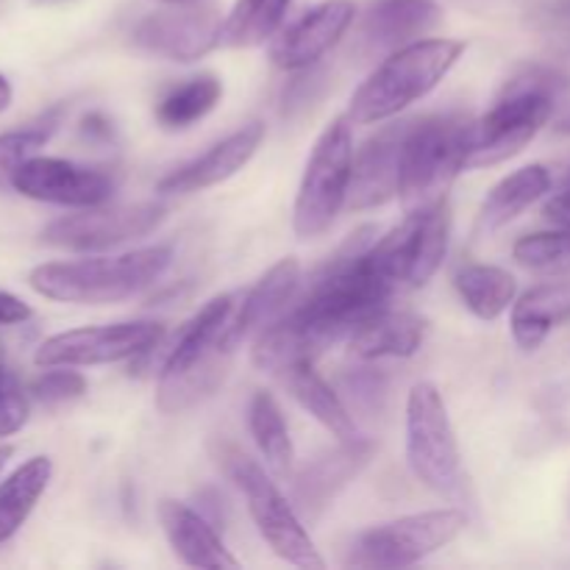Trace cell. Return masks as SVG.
Wrapping results in <instances>:
<instances>
[{
    "instance_id": "obj_33",
    "label": "cell",
    "mask_w": 570,
    "mask_h": 570,
    "mask_svg": "<svg viewBox=\"0 0 570 570\" xmlns=\"http://www.w3.org/2000/svg\"><path fill=\"white\" fill-rule=\"evenodd\" d=\"M59 120L61 109H50L31 126L0 134V189H11L17 170L48 145V139L59 128Z\"/></svg>"
},
{
    "instance_id": "obj_37",
    "label": "cell",
    "mask_w": 570,
    "mask_h": 570,
    "mask_svg": "<svg viewBox=\"0 0 570 570\" xmlns=\"http://www.w3.org/2000/svg\"><path fill=\"white\" fill-rule=\"evenodd\" d=\"M87 393V379L78 371H70L67 365L48 367L42 376L33 379L31 395L45 406H59L70 404V401H78Z\"/></svg>"
},
{
    "instance_id": "obj_12",
    "label": "cell",
    "mask_w": 570,
    "mask_h": 570,
    "mask_svg": "<svg viewBox=\"0 0 570 570\" xmlns=\"http://www.w3.org/2000/svg\"><path fill=\"white\" fill-rule=\"evenodd\" d=\"M167 220V206L159 200H145L134 206H115V209H81L78 215H65L48 223L39 234L45 245L61 250H106L117 245L134 243L154 234Z\"/></svg>"
},
{
    "instance_id": "obj_32",
    "label": "cell",
    "mask_w": 570,
    "mask_h": 570,
    "mask_svg": "<svg viewBox=\"0 0 570 570\" xmlns=\"http://www.w3.org/2000/svg\"><path fill=\"white\" fill-rule=\"evenodd\" d=\"M226 356L228 351L215 348L206 360H200L193 371L159 382L156 406H159L165 415H178V412L193 410L195 404L209 399V395L220 387L223 376H226Z\"/></svg>"
},
{
    "instance_id": "obj_23",
    "label": "cell",
    "mask_w": 570,
    "mask_h": 570,
    "mask_svg": "<svg viewBox=\"0 0 570 570\" xmlns=\"http://www.w3.org/2000/svg\"><path fill=\"white\" fill-rule=\"evenodd\" d=\"M232 295H217V298H212L198 315L189 317V321L178 328L176 337L170 340L165 354H161L159 382L193 371L200 360H206L212 351L220 348V334L223 328L228 326V321H232Z\"/></svg>"
},
{
    "instance_id": "obj_38",
    "label": "cell",
    "mask_w": 570,
    "mask_h": 570,
    "mask_svg": "<svg viewBox=\"0 0 570 570\" xmlns=\"http://www.w3.org/2000/svg\"><path fill=\"white\" fill-rule=\"evenodd\" d=\"M326 89V76L315 67H306V70H298V76L284 87V117H295L301 111L309 109L312 104H317Z\"/></svg>"
},
{
    "instance_id": "obj_30",
    "label": "cell",
    "mask_w": 570,
    "mask_h": 570,
    "mask_svg": "<svg viewBox=\"0 0 570 570\" xmlns=\"http://www.w3.org/2000/svg\"><path fill=\"white\" fill-rule=\"evenodd\" d=\"M220 100V78L212 76V72L187 78L184 83H176V87L161 95L159 104H156V122L167 131H184V128L195 126L206 115H212Z\"/></svg>"
},
{
    "instance_id": "obj_22",
    "label": "cell",
    "mask_w": 570,
    "mask_h": 570,
    "mask_svg": "<svg viewBox=\"0 0 570 570\" xmlns=\"http://www.w3.org/2000/svg\"><path fill=\"white\" fill-rule=\"evenodd\" d=\"M429 323L412 312H376L348 337V354L360 362L410 360L423 348Z\"/></svg>"
},
{
    "instance_id": "obj_19",
    "label": "cell",
    "mask_w": 570,
    "mask_h": 570,
    "mask_svg": "<svg viewBox=\"0 0 570 570\" xmlns=\"http://www.w3.org/2000/svg\"><path fill=\"white\" fill-rule=\"evenodd\" d=\"M262 139H265V122H245L243 128H237V131L228 134L226 139L212 145V148L206 150V154H200L198 159L187 161V165L167 173V176L156 184V189H159L161 195H189L217 187V184L237 176V173L254 159Z\"/></svg>"
},
{
    "instance_id": "obj_42",
    "label": "cell",
    "mask_w": 570,
    "mask_h": 570,
    "mask_svg": "<svg viewBox=\"0 0 570 570\" xmlns=\"http://www.w3.org/2000/svg\"><path fill=\"white\" fill-rule=\"evenodd\" d=\"M11 100H14V87H11L9 78H6L3 72H0V115H3V111L9 109Z\"/></svg>"
},
{
    "instance_id": "obj_24",
    "label": "cell",
    "mask_w": 570,
    "mask_h": 570,
    "mask_svg": "<svg viewBox=\"0 0 570 570\" xmlns=\"http://www.w3.org/2000/svg\"><path fill=\"white\" fill-rule=\"evenodd\" d=\"M284 387L289 390L295 401L321 423L323 429L334 434L340 443H351V440H360V423L351 415V410L345 406L343 395L315 371V362H298V365L287 367L282 373Z\"/></svg>"
},
{
    "instance_id": "obj_16",
    "label": "cell",
    "mask_w": 570,
    "mask_h": 570,
    "mask_svg": "<svg viewBox=\"0 0 570 570\" xmlns=\"http://www.w3.org/2000/svg\"><path fill=\"white\" fill-rule=\"evenodd\" d=\"M412 122L401 120L373 134L354 154V176H351L348 206L356 212L376 209L387 200L399 198L401 173H404V150Z\"/></svg>"
},
{
    "instance_id": "obj_36",
    "label": "cell",
    "mask_w": 570,
    "mask_h": 570,
    "mask_svg": "<svg viewBox=\"0 0 570 570\" xmlns=\"http://www.w3.org/2000/svg\"><path fill=\"white\" fill-rule=\"evenodd\" d=\"M31 415V401L17 373L0 356V440L20 432Z\"/></svg>"
},
{
    "instance_id": "obj_8",
    "label": "cell",
    "mask_w": 570,
    "mask_h": 570,
    "mask_svg": "<svg viewBox=\"0 0 570 570\" xmlns=\"http://www.w3.org/2000/svg\"><path fill=\"white\" fill-rule=\"evenodd\" d=\"M468 122L460 115L421 117L412 122L399 193L406 212L443 200L454 178L465 170Z\"/></svg>"
},
{
    "instance_id": "obj_46",
    "label": "cell",
    "mask_w": 570,
    "mask_h": 570,
    "mask_svg": "<svg viewBox=\"0 0 570 570\" xmlns=\"http://www.w3.org/2000/svg\"><path fill=\"white\" fill-rule=\"evenodd\" d=\"M48 3H56V0H48Z\"/></svg>"
},
{
    "instance_id": "obj_21",
    "label": "cell",
    "mask_w": 570,
    "mask_h": 570,
    "mask_svg": "<svg viewBox=\"0 0 570 570\" xmlns=\"http://www.w3.org/2000/svg\"><path fill=\"white\" fill-rule=\"evenodd\" d=\"M443 20L434 0H373L362 17V39L371 50H399L426 37Z\"/></svg>"
},
{
    "instance_id": "obj_9",
    "label": "cell",
    "mask_w": 570,
    "mask_h": 570,
    "mask_svg": "<svg viewBox=\"0 0 570 570\" xmlns=\"http://www.w3.org/2000/svg\"><path fill=\"white\" fill-rule=\"evenodd\" d=\"M468 527L462 510H429L399 521L371 527L345 549V566L371 570H399L417 566L426 557L454 543Z\"/></svg>"
},
{
    "instance_id": "obj_44",
    "label": "cell",
    "mask_w": 570,
    "mask_h": 570,
    "mask_svg": "<svg viewBox=\"0 0 570 570\" xmlns=\"http://www.w3.org/2000/svg\"><path fill=\"white\" fill-rule=\"evenodd\" d=\"M161 6H193V3H206V0H156Z\"/></svg>"
},
{
    "instance_id": "obj_34",
    "label": "cell",
    "mask_w": 570,
    "mask_h": 570,
    "mask_svg": "<svg viewBox=\"0 0 570 570\" xmlns=\"http://www.w3.org/2000/svg\"><path fill=\"white\" fill-rule=\"evenodd\" d=\"M512 259L532 273H543V276H568L570 228L527 234V237H521L512 245Z\"/></svg>"
},
{
    "instance_id": "obj_25",
    "label": "cell",
    "mask_w": 570,
    "mask_h": 570,
    "mask_svg": "<svg viewBox=\"0 0 570 570\" xmlns=\"http://www.w3.org/2000/svg\"><path fill=\"white\" fill-rule=\"evenodd\" d=\"M551 189V173L546 165H527L521 170L510 173L501 178L488 198L482 200L476 215V226H473V237H490L499 228L510 226L521 212L538 204L546 193Z\"/></svg>"
},
{
    "instance_id": "obj_29",
    "label": "cell",
    "mask_w": 570,
    "mask_h": 570,
    "mask_svg": "<svg viewBox=\"0 0 570 570\" xmlns=\"http://www.w3.org/2000/svg\"><path fill=\"white\" fill-rule=\"evenodd\" d=\"M248 429L267 471L276 473V476H289L295 465V445L293 438H289L282 406L265 390L254 393V399H250Z\"/></svg>"
},
{
    "instance_id": "obj_3",
    "label": "cell",
    "mask_w": 570,
    "mask_h": 570,
    "mask_svg": "<svg viewBox=\"0 0 570 570\" xmlns=\"http://www.w3.org/2000/svg\"><path fill=\"white\" fill-rule=\"evenodd\" d=\"M170 262V245H154V248H139L120 256L45 262V265L33 267L28 284L33 293L59 301V304H120L159 282Z\"/></svg>"
},
{
    "instance_id": "obj_41",
    "label": "cell",
    "mask_w": 570,
    "mask_h": 570,
    "mask_svg": "<svg viewBox=\"0 0 570 570\" xmlns=\"http://www.w3.org/2000/svg\"><path fill=\"white\" fill-rule=\"evenodd\" d=\"M543 215H546V220L554 223V226L570 228V189L568 193L554 195V198L543 206Z\"/></svg>"
},
{
    "instance_id": "obj_2",
    "label": "cell",
    "mask_w": 570,
    "mask_h": 570,
    "mask_svg": "<svg viewBox=\"0 0 570 570\" xmlns=\"http://www.w3.org/2000/svg\"><path fill=\"white\" fill-rule=\"evenodd\" d=\"M562 76L546 67H527L507 81L488 115L468 122L465 170L493 167L521 154L551 120Z\"/></svg>"
},
{
    "instance_id": "obj_27",
    "label": "cell",
    "mask_w": 570,
    "mask_h": 570,
    "mask_svg": "<svg viewBox=\"0 0 570 570\" xmlns=\"http://www.w3.org/2000/svg\"><path fill=\"white\" fill-rule=\"evenodd\" d=\"M50 479H53V462H50V456H33V460L22 462L0 484V543L11 540L26 527L28 515H31L33 507L45 495Z\"/></svg>"
},
{
    "instance_id": "obj_15",
    "label": "cell",
    "mask_w": 570,
    "mask_h": 570,
    "mask_svg": "<svg viewBox=\"0 0 570 570\" xmlns=\"http://www.w3.org/2000/svg\"><path fill=\"white\" fill-rule=\"evenodd\" d=\"M356 17L354 0H323L271 39V61L287 72L317 67L345 37Z\"/></svg>"
},
{
    "instance_id": "obj_28",
    "label": "cell",
    "mask_w": 570,
    "mask_h": 570,
    "mask_svg": "<svg viewBox=\"0 0 570 570\" xmlns=\"http://www.w3.org/2000/svg\"><path fill=\"white\" fill-rule=\"evenodd\" d=\"M454 287L462 304L479 321H499L518 295V282L510 271L495 265H465L456 271Z\"/></svg>"
},
{
    "instance_id": "obj_39",
    "label": "cell",
    "mask_w": 570,
    "mask_h": 570,
    "mask_svg": "<svg viewBox=\"0 0 570 570\" xmlns=\"http://www.w3.org/2000/svg\"><path fill=\"white\" fill-rule=\"evenodd\" d=\"M31 306L22 298H17L14 293H6L0 289V328L3 326H20V323L31 321Z\"/></svg>"
},
{
    "instance_id": "obj_35",
    "label": "cell",
    "mask_w": 570,
    "mask_h": 570,
    "mask_svg": "<svg viewBox=\"0 0 570 570\" xmlns=\"http://www.w3.org/2000/svg\"><path fill=\"white\" fill-rule=\"evenodd\" d=\"M337 393L343 395L351 415L362 417V421H376V417H382L384 410H387L390 379L384 371L356 367V371H345L343 376H340Z\"/></svg>"
},
{
    "instance_id": "obj_40",
    "label": "cell",
    "mask_w": 570,
    "mask_h": 570,
    "mask_svg": "<svg viewBox=\"0 0 570 570\" xmlns=\"http://www.w3.org/2000/svg\"><path fill=\"white\" fill-rule=\"evenodd\" d=\"M81 137L87 139V142L106 145L115 139V126H111V120L104 111H89L81 120Z\"/></svg>"
},
{
    "instance_id": "obj_45",
    "label": "cell",
    "mask_w": 570,
    "mask_h": 570,
    "mask_svg": "<svg viewBox=\"0 0 570 570\" xmlns=\"http://www.w3.org/2000/svg\"><path fill=\"white\" fill-rule=\"evenodd\" d=\"M560 131H566V134H570V120H566V122H562V126H560Z\"/></svg>"
},
{
    "instance_id": "obj_6",
    "label": "cell",
    "mask_w": 570,
    "mask_h": 570,
    "mask_svg": "<svg viewBox=\"0 0 570 570\" xmlns=\"http://www.w3.org/2000/svg\"><path fill=\"white\" fill-rule=\"evenodd\" d=\"M348 115H340L323 128L306 161L293 206V232L298 239H315L332 228L340 209L348 204L354 176V137Z\"/></svg>"
},
{
    "instance_id": "obj_13",
    "label": "cell",
    "mask_w": 570,
    "mask_h": 570,
    "mask_svg": "<svg viewBox=\"0 0 570 570\" xmlns=\"http://www.w3.org/2000/svg\"><path fill=\"white\" fill-rule=\"evenodd\" d=\"M220 33L223 17L215 6H167L134 26L131 42L156 59L189 65L209 56L220 45Z\"/></svg>"
},
{
    "instance_id": "obj_26",
    "label": "cell",
    "mask_w": 570,
    "mask_h": 570,
    "mask_svg": "<svg viewBox=\"0 0 570 570\" xmlns=\"http://www.w3.org/2000/svg\"><path fill=\"white\" fill-rule=\"evenodd\" d=\"M570 321V284L551 282L527 289L512 304L510 328L518 348L538 351L554 328Z\"/></svg>"
},
{
    "instance_id": "obj_10",
    "label": "cell",
    "mask_w": 570,
    "mask_h": 570,
    "mask_svg": "<svg viewBox=\"0 0 570 570\" xmlns=\"http://www.w3.org/2000/svg\"><path fill=\"white\" fill-rule=\"evenodd\" d=\"M451 243V204L438 200L406 212L404 220L367 248V262L399 287H423L443 265Z\"/></svg>"
},
{
    "instance_id": "obj_1",
    "label": "cell",
    "mask_w": 570,
    "mask_h": 570,
    "mask_svg": "<svg viewBox=\"0 0 570 570\" xmlns=\"http://www.w3.org/2000/svg\"><path fill=\"white\" fill-rule=\"evenodd\" d=\"M373 243L376 228H356L317 273L309 293L256 337L250 360L259 371L282 376L298 362H315L323 351L348 340L367 317L387 309L395 287L367 262Z\"/></svg>"
},
{
    "instance_id": "obj_4",
    "label": "cell",
    "mask_w": 570,
    "mask_h": 570,
    "mask_svg": "<svg viewBox=\"0 0 570 570\" xmlns=\"http://www.w3.org/2000/svg\"><path fill=\"white\" fill-rule=\"evenodd\" d=\"M465 53L462 39H417L393 50L362 81L348 104V120L360 126L384 122L401 115L406 106L426 98Z\"/></svg>"
},
{
    "instance_id": "obj_14",
    "label": "cell",
    "mask_w": 570,
    "mask_h": 570,
    "mask_svg": "<svg viewBox=\"0 0 570 570\" xmlns=\"http://www.w3.org/2000/svg\"><path fill=\"white\" fill-rule=\"evenodd\" d=\"M11 189L42 204L92 209L109 204L117 193V176L104 167L78 165L53 156H33L17 170Z\"/></svg>"
},
{
    "instance_id": "obj_5",
    "label": "cell",
    "mask_w": 570,
    "mask_h": 570,
    "mask_svg": "<svg viewBox=\"0 0 570 570\" xmlns=\"http://www.w3.org/2000/svg\"><path fill=\"white\" fill-rule=\"evenodd\" d=\"M223 471L226 476L237 484V490L243 493L245 507L250 512V521L256 523V532L262 534L271 551L276 557H282L284 562L295 568L306 570H323L326 562L317 554L315 543H312L309 532H306L304 521H301V512L295 510L293 499L278 490V484L273 482L271 473L259 465L256 460H250L243 451L232 449L228 445L220 454Z\"/></svg>"
},
{
    "instance_id": "obj_18",
    "label": "cell",
    "mask_w": 570,
    "mask_h": 570,
    "mask_svg": "<svg viewBox=\"0 0 570 570\" xmlns=\"http://www.w3.org/2000/svg\"><path fill=\"white\" fill-rule=\"evenodd\" d=\"M301 289V265L298 259L287 256V259L276 262L254 287L243 298L237 315L228 321V326L220 334V348L223 351H237L245 340L259 337L267 326L278 321L289 304L295 301Z\"/></svg>"
},
{
    "instance_id": "obj_31",
    "label": "cell",
    "mask_w": 570,
    "mask_h": 570,
    "mask_svg": "<svg viewBox=\"0 0 570 570\" xmlns=\"http://www.w3.org/2000/svg\"><path fill=\"white\" fill-rule=\"evenodd\" d=\"M293 0H237L223 20L220 45L226 48H259L271 42L284 26Z\"/></svg>"
},
{
    "instance_id": "obj_17",
    "label": "cell",
    "mask_w": 570,
    "mask_h": 570,
    "mask_svg": "<svg viewBox=\"0 0 570 570\" xmlns=\"http://www.w3.org/2000/svg\"><path fill=\"white\" fill-rule=\"evenodd\" d=\"M371 456L373 443L367 438H360L351 440V443H340L334 451H326V454L306 462L293 479L289 499H293L295 510L306 521L323 518V512L334 504V499L365 471Z\"/></svg>"
},
{
    "instance_id": "obj_7",
    "label": "cell",
    "mask_w": 570,
    "mask_h": 570,
    "mask_svg": "<svg viewBox=\"0 0 570 570\" xmlns=\"http://www.w3.org/2000/svg\"><path fill=\"white\" fill-rule=\"evenodd\" d=\"M406 462L421 484L443 499H460L465 488L462 454L449 406L432 382H417L406 399Z\"/></svg>"
},
{
    "instance_id": "obj_43",
    "label": "cell",
    "mask_w": 570,
    "mask_h": 570,
    "mask_svg": "<svg viewBox=\"0 0 570 570\" xmlns=\"http://www.w3.org/2000/svg\"><path fill=\"white\" fill-rule=\"evenodd\" d=\"M11 454H14V449H11V445H0V471H3L6 462L11 460Z\"/></svg>"
},
{
    "instance_id": "obj_11",
    "label": "cell",
    "mask_w": 570,
    "mask_h": 570,
    "mask_svg": "<svg viewBox=\"0 0 570 570\" xmlns=\"http://www.w3.org/2000/svg\"><path fill=\"white\" fill-rule=\"evenodd\" d=\"M167 337V328L156 321L109 323V326H83L53 334L33 354L39 367H95L137 360L156 348Z\"/></svg>"
},
{
    "instance_id": "obj_20",
    "label": "cell",
    "mask_w": 570,
    "mask_h": 570,
    "mask_svg": "<svg viewBox=\"0 0 570 570\" xmlns=\"http://www.w3.org/2000/svg\"><path fill=\"white\" fill-rule=\"evenodd\" d=\"M159 523L170 543L173 554L189 568L209 570H237L239 560L226 549L220 534L215 532L209 518L200 510H193L184 501L161 499Z\"/></svg>"
}]
</instances>
